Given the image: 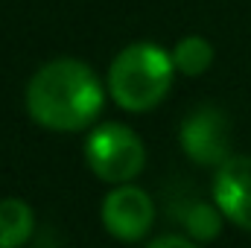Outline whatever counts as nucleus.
Wrapping results in <instances>:
<instances>
[{"label":"nucleus","mask_w":251,"mask_h":248,"mask_svg":"<svg viewBox=\"0 0 251 248\" xmlns=\"http://www.w3.org/2000/svg\"><path fill=\"white\" fill-rule=\"evenodd\" d=\"M146 248H199L187 237H158L155 243H149Z\"/></svg>","instance_id":"nucleus-10"},{"label":"nucleus","mask_w":251,"mask_h":248,"mask_svg":"<svg viewBox=\"0 0 251 248\" xmlns=\"http://www.w3.org/2000/svg\"><path fill=\"white\" fill-rule=\"evenodd\" d=\"M155 222V204L146 190L134 184H117L102 198V225L120 243H137Z\"/></svg>","instance_id":"nucleus-5"},{"label":"nucleus","mask_w":251,"mask_h":248,"mask_svg":"<svg viewBox=\"0 0 251 248\" xmlns=\"http://www.w3.org/2000/svg\"><path fill=\"white\" fill-rule=\"evenodd\" d=\"M35 228L32 207L21 198L0 201V248H21L29 243Z\"/></svg>","instance_id":"nucleus-7"},{"label":"nucleus","mask_w":251,"mask_h":248,"mask_svg":"<svg viewBox=\"0 0 251 248\" xmlns=\"http://www.w3.org/2000/svg\"><path fill=\"white\" fill-rule=\"evenodd\" d=\"M181 149L193 164L199 167H222L231 158V120L216 105H199L193 108L178 131Z\"/></svg>","instance_id":"nucleus-4"},{"label":"nucleus","mask_w":251,"mask_h":248,"mask_svg":"<svg viewBox=\"0 0 251 248\" xmlns=\"http://www.w3.org/2000/svg\"><path fill=\"white\" fill-rule=\"evenodd\" d=\"M173 56L155 41H137L117 53L108 67V94L126 111L155 108L173 88Z\"/></svg>","instance_id":"nucleus-2"},{"label":"nucleus","mask_w":251,"mask_h":248,"mask_svg":"<svg viewBox=\"0 0 251 248\" xmlns=\"http://www.w3.org/2000/svg\"><path fill=\"white\" fill-rule=\"evenodd\" d=\"M219 207H210V204H201V201H196V204H184L181 210H178V219L184 222V228H187L190 237H196V240H213L216 234H219Z\"/></svg>","instance_id":"nucleus-9"},{"label":"nucleus","mask_w":251,"mask_h":248,"mask_svg":"<svg viewBox=\"0 0 251 248\" xmlns=\"http://www.w3.org/2000/svg\"><path fill=\"white\" fill-rule=\"evenodd\" d=\"M26 111L50 131H82L102 111V85L79 59L47 62L26 85Z\"/></svg>","instance_id":"nucleus-1"},{"label":"nucleus","mask_w":251,"mask_h":248,"mask_svg":"<svg viewBox=\"0 0 251 248\" xmlns=\"http://www.w3.org/2000/svg\"><path fill=\"white\" fill-rule=\"evenodd\" d=\"M85 161L100 181L128 184L146 164V146L128 125L102 123L85 143Z\"/></svg>","instance_id":"nucleus-3"},{"label":"nucleus","mask_w":251,"mask_h":248,"mask_svg":"<svg viewBox=\"0 0 251 248\" xmlns=\"http://www.w3.org/2000/svg\"><path fill=\"white\" fill-rule=\"evenodd\" d=\"M173 62H176V70L184 76H201L213 64V44L201 35H187L176 44Z\"/></svg>","instance_id":"nucleus-8"},{"label":"nucleus","mask_w":251,"mask_h":248,"mask_svg":"<svg viewBox=\"0 0 251 248\" xmlns=\"http://www.w3.org/2000/svg\"><path fill=\"white\" fill-rule=\"evenodd\" d=\"M213 201L228 222L251 231V155H231L216 167Z\"/></svg>","instance_id":"nucleus-6"}]
</instances>
